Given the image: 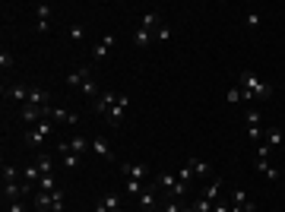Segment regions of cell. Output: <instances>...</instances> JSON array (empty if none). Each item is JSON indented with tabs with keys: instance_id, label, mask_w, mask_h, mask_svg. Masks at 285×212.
I'll use <instances>...</instances> for the list:
<instances>
[{
	"instance_id": "6da1fadb",
	"label": "cell",
	"mask_w": 285,
	"mask_h": 212,
	"mask_svg": "<svg viewBox=\"0 0 285 212\" xmlns=\"http://www.w3.org/2000/svg\"><path fill=\"white\" fill-rule=\"evenodd\" d=\"M235 79H238V85H244V92H250L254 98L257 95H260V98H273V85H269V83H260V79H257L250 70H241Z\"/></svg>"
},
{
	"instance_id": "7a4b0ae2",
	"label": "cell",
	"mask_w": 285,
	"mask_h": 212,
	"mask_svg": "<svg viewBox=\"0 0 285 212\" xmlns=\"http://www.w3.org/2000/svg\"><path fill=\"white\" fill-rule=\"evenodd\" d=\"M51 114H54V108L51 105H23L19 108V117H23L25 124H42V121H51Z\"/></svg>"
},
{
	"instance_id": "3957f363",
	"label": "cell",
	"mask_w": 285,
	"mask_h": 212,
	"mask_svg": "<svg viewBox=\"0 0 285 212\" xmlns=\"http://www.w3.org/2000/svg\"><path fill=\"white\" fill-rule=\"evenodd\" d=\"M51 130H54V121H42V124H35V127L25 133V143H29V146H42V143H45V136H51Z\"/></svg>"
},
{
	"instance_id": "277c9868",
	"label": "cell",
	"mask_w": 285,
	"mask_h": 212,
	"mask_svg": "<svg viewBox=\"0 0 285 212\" xmlns=\"http://www.w3.org/2000/svg\"><path fill=\"white\" fill-rule=\"evenodd\" d=\"M32 13H35V29H38V32H48V29H51L54 10H51L48 3H35V6H32Z\"/></svg>"
},
{
	"instance_id": "5b68a950",
	"label": "cell",
	"mask_w": 285,
	"mask_h": 212,
	"mask_svg": "<svg viewBox=\"0 0 285 212\" xmlns=\"http://www.w3.org/2000/svg\"><path fill=\"white\" fill-rule=\"evenodd\" d=\"M127 105H130V95H127V92H118V105H114V108H111V111H108V114H105L111 127H118V124H120V117H124Z\"/></svg>"
},
{
	"instance_id": "8992f818",
	"label": "cell",
	"mask_w": 285,
	"mask_h": 212,
	"mask_svg": "<svg viewBox=\"0 0 285 212\" xmlns=\"http://www.w3.org/2000/svg\"><path fill=\"white\" fill-rule=\"evenodd\" d=\"M232 209H238V212H257V203L250 200V196L244 193L241 187H235V193H232Z\"/></svg>"
},
{
	"instance_id": "52a82bcc",
	"label": "cell",
	"mask_w": 285,
	"mask_h": 212,
	"mask_svg": "<svg viewBox=\"0 0 285 212\" xmlns=\"http://www.w3.org/2000/svg\"><path fill=\"white\" fill-rule=\"evenodd\" d=\"M114 105H118V92H111V89H108V92H101V95H98V98H95V102H92V108L98 111L101 117H105L108 111L114 108Z\"/></svg>"
},
{
	"instance_id": "ba28073f",
	"label": "cell",
	"mask_w": 285,
	"mask_h": 212,
	"mask_svg": "<svg viewBox=\"0 0 285 212\" xmlns=\"http://www.w3.org/2000/svg\"><path fill=\"white\" fill-rule=\"evenodd\" d=\"M120 171H124V174L127 177H133V181H146V177H149V165L146 162H124V165H120Z\"/></svg>"
},
{
	"instance_id": "9c48e42d",
	"label": "cell",
	"mask_w": 285,
	"mask_h": 212,
	"mask_svg": "<svg viewBox=\"0 0 285 212\" xmlns=\"http://www.w3.org/2000/svg\"><path fill=\"white\" fill-rule=\"evenodd\" d=\"M29 92H32V85H23V83H13L10 89L3 85V95H6V98H13V102H19V105L29 102Z\"/></svg>"
},
{
	"instance_id": "30bf717a",
	"label": "cell",
	"mask_w": 285,
	"mask_h": 212,
	"mask_svg": "<svg viewBox=\"0 0 285 212\" xmlns=\"http://www.w3.org/2000/svg\"><path fill=\"white\" fill-rule=\"evenodd\" d=\"M57 152H60V165H64V168H76V165L79 162H83V155H76V152H70V146H67V143H60L57 146Z\"/></svg>"
},
{
	"instance_id": "8fae6325",
	"label": "cell",
	"mask_w": 285,
	"mask_h": 212,
	"mask_svg": "<svg viewBox=\"0 0 285 212\" xmlns=\"http://www.w3.org/2000/svg\"><path fill=\"white\" fill-rule=\"evenodd\" d=\"M89 79H92V70H89V67H79V70L67 73V85H79V89H83Z\"/></svg>"
},
{
	"instance_id": "7c38bea8",
	"label": "cell",
	"mask_w": 285,
	"mask_h": 212,
	"mask_svg": "<svg viewBox=\"0 0 285 212\" xmlns=\"http://www.w3.org/2000/svg\"><path fill=\"white\" fill-rule=\"evenodd\" d=\"M25 105H51V95H48V89H42V85H32V92H29V102Z\"/></svg>"
},
{
	"instance_id": "4fadbf2b",
	"label": "cell",
	"mask_w": 285,
	"mask_h": 212,
	"mask_svg": "<svg viewBox=\"0 0 285 212\" xmlns=\"http://www.w3.org/2000/svg\"><path fill=\"white\" fill-rule=\"evenodd\" d=\"M254 168H257V171H260V174H263V177H269V181H273V184H276V181H279V168H273V165H269V162H266V158H257V162H254Z\"/></svg>"
},
{
	"instance_id": "5bb4252c",
	"label": "cell",
	"mask_w": 285,
	"mask_h": 212,
	"mask_svg": "<svg viewBox=\"0 0 285 212\" xmlns=\"http://www.w3.org/2000/svg\"><path fill=\"white\" fill-rule=\"evenodd\" d=\"M152 42H155V32H149V29H137V32H133V44H137V48H149Z\"/></svg>"
},
{
	"instance_id": "9a60e30c",
	"label": "cell",
	"mask_w": 285,
	"mask_h": 212,
	"mask_svg": "<svg viewBox=\"0 0 285 212\" xmlns=\"http://www.w3.org/2000/svg\"><path fill=\"white\" fill-rule=\"evenodd\" d=\"M111 48H114V35H105V38H101L98 44H95L92 57H95V61H101V57H105V54H108V51H111Z\"/></svg>"
},
{
	"instance_id": "2e32d148",
	"label": "cell",
	"mask_w": 285,
	"mask_h": 212,
	"mask_svg": "<svg viewBox=\"0 0 285 212\" xmlns=\"http://www.w3.org/2000/svg\"><path fill=\"white\" fill-rule=\"evenodd\" d=\"M51 121L54 124H76L79 117L73 114V111H64V108H54V114H51Z\"/></svg>"
},
{
	"instance_id": "e0dca14e",
	"label": "cell",
	"mask_w": 285,
	"mask_h": 212,
	"mask_svg": "<svg viewBox=\"0 0 285 212\" xmlns=\"http://www.w3.org/2000/svg\"><path fill=\"white\" fill-rule=\"evenodd\" d=\"M159 25H162L159 13H142V19H140V29H149V32H155Z\"/></svg>"
},
{
	"instance_id": "ac0fdd59",
	"label": "cell",
	"mask_w": 285,
	"mask_h": 212,
	"mask_svg": "<svg viewBox=\"0 0 285 212\" xmlns=\"http://www.w3.org/2000/svg\"><path fill=\"white\" fill-rule=\"evenodd\" d=\"M137 200H140V209H155V187H146Z\"/></svg>"
},
{
	"instance_id": "d6986e66",
	"label": "cell",
	"mask_w": 285,
	"mask_h": 212,
	"mask_svg": "<svg viewBox=\"0 0 285 212\" xmlns=\"http://www.w3.org/2000/svg\"><path fill=\"white\" fill-rule=\"evenodd\" d=\"M187 165L193 168V174H196V177H206V174H209V162H203V158H196V155H193V158H187Z\"/></svg>"
},
{
	"instance_id": "ffe728a7",
	"label": "cell",
	"mask_w": 285,
	"mask_h": 212,
	"mask_svg": "<svg viewBox=\"0 0 285 212\" xmlns=\"http://www.w3.org/2000/svg\"><path fill=\"white\" fill-rule=\"evenodd\" d=\"M35 209L38 212H51V193H48V190H38L35 193Z\"/></svg>"
},
{
	"instance_id": "44dd1931",
	"label": "cell",
	"mask_w": 285,
	"mask_h": 212,
	"mask_svg": "<svg viewBox=\"0 0 285 212\" xmlns=\"http://www.w3.org/2000/svg\"><path fill=\"white\" fill-rule=\"evenodd\" d=\"M146 187H149L146 181H133V177H127V187H124V190H127V193H130V196H140V193H142V190H146Z\"/></svg>"
},
{
	"instance_id": "7402d4cb",
	"label": "cell",
	"mask_w": 285,
	"mask_h": 212,
	"mask_svg": "<svg viewBox=\"0 0 285 212\" xmlns=\"http://www.w3.org/2000/svg\"><path fill=\"white\" fill-rule=\"evenodd\" d=\"M35 165H38V171H42V174H54V162H51V155H38L35 158Z\"/></svg>"
},
{
	"instance_id": "603a6c76",
	"label": "cell",
	"mask_w": 285,
	"mask_h": 212,
	"mask_svg": "<svg viewBox=\"0 0 285 212\" xmlns=\"http://www.w3.org/2000/svg\"><path fill=\"white\" fill-rule=\"evenodd\" d=\"M51 212H64V190H51Z\"/></svg>"
},
{
	"instance_id": "cb8c5ba5",
	"label": "cell",
	"mask_w": 285,
	"mask_h": 212,
	"mask_svg": "<svg viewBox=\"0 0 285 212\" xmlns=\"http://www.w3.org/2000/svg\"><path fill=\"white\" fill-rule=\"evenodd\" d=\"M159 184H162V187H165V190H168V193H171V190H174V187H178V184H181V181H178V174H159Z\"/></svg>"
},
{
	"instance_id": "d4e9b609",
	"label": "cell",
	"mask_w": 285,
	"mask_h": 212,
	"mask_svg": "<svg viewBox=\"0 0 285 212\" xmlns=\"http://www.w3.org/2000/svg\"><path fill=\"white\" fill-rule=\"evenodd\" d=\"M92 149H95V152H98V155H101V158H108V162H111V158H114V152H111V146H108V143H101V140H95V143H92Z\"/></svg>"
},
{
	"instance_id": "484cf974",
	"label": "cell",
	"mask_w": 285,
	"mask_h": 212,
	"mask_svg": "<svg viewBox=\"0 0 285 212\" xmlns=\"http://www.w3.org/2000/svg\"><path fill=\"white\" fill-rule=\"evenodd\" d=\"M247 136L254 143H263V136H266V130H260V124H247Z\"/></svg>"
},
{
	"instance_id": "4316f807",
	"label": "cell",
	"mask_w": 285,
	"mask_h": 212,
	"mask_svg": "<svg viewBox=\"0 0 285 212\" xmlns=\"http://www.w3.org/2000/svg\"><path fill=\"white\" fill-rule=\"evenodd\" d=\"M101 206H105V209H120V196L118 193H108V196H101Z\"/></svg>"
},
{
	"instance_id": "83f0119b",
	"label": "cell",
	"mask_w": 285,
	"mask_h": 212,
	"mask_svg": "<svg viewBox=\"0 0 285 212\" xmlns=\"http://www.w3.org/2000/svg\"><path fill=\"white\" fill-rule=\"evenodd\" d=\"M263 143H269V146H273V149H276V146L282 143V133H279V130H276V127H269V130H266V136H263Z\"/></svg>"
},
{
	"instance_id": "f1b7e54d",
	"label": "cell",
	"mask_w": 285,
	"mask_h": 212,
	"mask_svg": "<svg viewBox=\"0 0 285 212\" xmlns=\"http://www.w3.org/2000/svg\"><path fill=\"white\" fill-rule=\"evenodd\" d=\"M193 177H196V174H193V168H190V165L184 162V168L178 171V181H181V184H190V181H193Z\"/></svg>"
},
{
	"instance_id": "f546056e",
	"label": "cell",
	"mask_w": 285,
	"mask_h": 212,
	"mask_svg": "<svg viewBox=\"0 0 285 212\" xmlns=\"http://www.w3.org/2000/svg\"><path fill=\"white\" fill-rule=\"evenodd\" d=\"M0 70H3V73H6V70H13V54H10L6 48L0 51Z\"/></svg>"
},
{
	"instance_id": "4dcf8cb0",
	"label": "cell",
	"mask_w": 285,
	"mask_h": 212,
	"mask_svg": "<svg viewBox=\"0 0 285 212\" xmlns=\"http://www.w3.org/2000/svg\"><path fill=\"white\" fill-rule=\"evenodd\" d=\"M168 38H171V25L162 22L159 29H155V42H168Z\"/></svg>"
},
{
	"instance_id": "1f68e13d",
	"label": "cell",
	"mask_w": 285,
	"mask_h": 212,
	"mask_svg": "<svg viewBox=\"0 0 285 212\" xmlns=\"http://www.w3.org/2000/svg\"><path fill=\"white\" fill-rule=\"evenodd\" d=\"M67 146H70V152H76V155H83V152H86V140H83V136H76V140H70Z\"/></svg>"
},
{
	"instance_id": "d6a6232c",
	"label": "cell",
	"mask_w": 285,
	"mask_h": 212,
	"mask_svg": "<svg viewBox=\"0 0 285 212\" xmlns=\"http://www.w3.org/2000/svg\"><path fill=\"white\" fill-rule=\"evenodd\" d=\"M38 190H48V193H51V190H57V187H54V174H42V181H38Z\"/></svg>"
},
{
	"instance_id": "836d02e7",
	"label": "cell",
	"mask_w": 285,
	"mask_h": 212,
	"mask_svg": "<svg viewBox=\"0 0 285 212\" xmlns=\"http://www.w3.org/2000/svg\"><path fill=\"white\" fill-rule=\"evenodd\" d=\"M10 181H19V171L13 165H3V184H10Z\"/></svg>"
},
{
	"instance_id": "e575fe53",
	"label": "cell",
	"mask_w": 285,
	"mask_h": 212,
	"mask_svg": "<svg viewBox=\"0 0 285 212\" xmlns=\"http://www.w3.org/2000/svg\"><path fill=\"white\" fill-rule=\"evenodd\" d=\"M83 92H86V95H89V98H92V102H95V98H98V95H101V92H98V85H95V79H89V83H86V85H83Z\"/></svg>"
},
{
	"instance_id": "d590c367",
	"label": "cell",
	"mask_w": 285,
	"mask_h": 212,
	"mask_svg": "<svg viewBox=\"0 0 285 212\" xmlns=\"http://www.w3.org/2000/svg\"><path fill=\"white\" fill-rule=\"evenodd\" d=\"M193 209H196V212H213V200H206V196H200V200L193 203Z\"/></svg>"
},
{
	"instance_id": "8d00e7d4",
	"label": "cell",
	"mask_w": 285,
	"mask_h": 212,
	"mask_svg": "<svg viewBox=\"0 0 285 212\" xmlns=\"http://www.w3.org/2000/svg\"><path fill=\"white\" fill-rule=\"evenodd\" d=\"M162 212H184V206H181V200H165Z\"/></svg>"
},
{
	"instance_id": "74e56055",
	"label": "cell",
	"mask_w": 285,
	"mask_h": 212,
	"mask_svg": "<svg viewBox=\"0 0 285 212\" xmlns=\"http://www.w3.org/2000/svg\"><path fill=\"white\" fill-rule=\"evenodd\" d=\"M6 212H25V196L23 200H13L10 206H6Z\"/></svg>"
},
{
	"instance_id": "f35d334b",
	"label": "cell",
	"mask_w": 285,
	"mask_h": 212,
	"mask_svg": "<svg viewBox=\"0 0 285 212\" xmlns=\"http://www.w3.org/2000/svg\"><path fill=\"white\" fill-rule=\"evenodd\" d=\"M67 38H70V42H83V29H79V25H70V35H67Z\"/></svg>"
},
{
	"instance_id": "ab89813d",
	"label": "cell",
	"mask_w": 285,
	"mask_h": 212,
	"mask_svg": "<svg viewBox=\"0 0 285 212\" xmlns=\"http://www.w3.org/2000/svg\"><path fill=\"white\" fill-rule=\"evenodd\" d=\"M273 155V146L269 143H260V149H257V158H269Z\"/></svg>"
},
{
	"instance_id": "60d3db41",
	"label": "cell",
	"mask_w": 285,
	"mask_h": 212,
	"mask_svg": "<svg viewBox=\"0 0 285 212\" xmlns=\"http://www.w3.org/2000/svg\"><path fill=\"white\" fill-rule=\"evenodd\" d=\"M228 102H244V89H228Z\"/></svg>"
},
{
	"instance_id": "b9f144b4",
	"label": "cell",
	"mask_w": 285,
	"mask_h": 212,
	"mask_svg": "<svg viewBox=\"0 0 285 212\" xmlns=\"http://www.w3.org/2000/svg\"><path fill=\"white\" fill-rule=\"evenodd\" d=\"M244 121H247V124H260V111H247V114H244Z\"/></svg>"
},
{
	"instance_id": "7bdbcfd3",
	"label": "cell",
	"mask_w": 285,
	"mask_h": 212,
	"mask_svg": "<svg viewBox=\"0 0 285 212\" xmlns=\"http://www.w3.org/2000/svg\"><path fill=\"white\" fill-rule=\"evenodd\" d=\"M95 212H120V209H105V206L98 203V206H95Z\"/></svg>"
},
{
	"instance_id": "ee69618b",
	"label": "cell",
	"mask_w": 285,
	"mask_h": 212,
	"mask_svg": "<svg viewBox=\"0 0 285 212\" xmlns=\"http://www.w3.org/2000/svg\"><path fill=\"white\" fill-rule=\"evenodd\" d=\"M228 212H238V209H228Z\"/></svg>"
}]
</instances>
